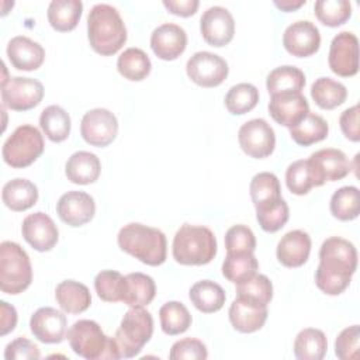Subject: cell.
<instances>
[{
    "label": "cell",
    "mask_w": 360,
    "mask_h": 360,
    "mask_svg": "<svg viewBox=\"0 0 360 360\" xmlns=\"http://www.w3.org/2000/svg\"><path fill=\"white\" fill-rule=\"evenodd\" d=\"M357 267V250L343 238L330 236L319 249V266L315 271L316 287L328 295L343 292Z\"/></svg>",
    "instance_id": "obj_1"
},
{
    "label": "cell",
    "mask_w": 360,
    "mask_h": 360,
    "mask_svg": "<svg viewBox=\"0 0 360 360\" xmlns=\"http://www.w3.org/2000/svg\"><path fill=\"white\" fill-rule=\"evenodd\" d=\"M87 38L97 53H117L127 42V28L120 11L105 3L94 4L87 15Z\"/></svg>",
    "instance_id": "obj_2"
},
{
    "label": "cell",
    "mask_w": 360,
    "mask_h": 360,
    "mask_svg": "<svg viewBox=\"0 0 360 360\" xmlns=\"http://www.w3.org/2000/svg\"><path fill=\"white\" fill-rule=\"evenodd\" d=\"M121 250L148 266H160L166 260L167 242L165 233L139 222L124 225L117 236Z\"/></svg>",
    "instance_id": "obj_3"
},
{
    "label": "cell",
    "mask_w": 360,
    "mask_h": 360,
    "mask_svg": "<svg viewBox=\"0 0 360 360\" xmlns=\"http://www.w3.org/2000/svg\"><path fill=\"white\" fill-rule=\"evenodd\" d=\"M172 253L184 266L207 264L217 255V238L207 226L183 224L173 238Z\"/></svg>",
    "instance_id": "obj_4"
},
{
    "label": "cell",
    "mask_w": 360,
    "mask_h": 360,
    "mask_svg": "<svg viewBox=\"0 0 360 360\" xmlns=\"http://www.w3.org/2000/svg\"><path fill=\"white\" fill-rule=\"evenodd\" d=\"M153 333V318L142 308L128 309L112 336L118 359H129L139 354Z\"/></svg>",
    "instance_id": "obj_5"
},
{
    "label": "cell",
    "mask_w": 360,
    "mask_h": 360,
    "mask_svg": "<svg viewBox=\"0 0 360 360\" xmlns=\"http://www.w3.org/2000/svg\"><path fill=\"white\" fill-rule=\"evenodd\" d=\"M66 338L72 350L87 360L112 359L117 360V352L112 338L107 336L101 326L91 319H79L68 330Z\"/></svg>",
    "instance_id": "obj_6"
},
{
    "label": "cell",
    "mask_w": 360,
    "mask_h": 360,
    "mask_svg": "<svg viewBox=\"0 0 360 360\" xmlns=\"http://www.w3.org/2000/svg\"><path fill=\"white\" fill-rule=\"evenodd\" d=\"M32 281V267L27 252L15 242L4 240L0 245V290L17 295Z\"/></svg>",
    "instance_id": "obj_7"
},
{
    "label": "cell",
    "mask_w": 360,
    "mask_h": 360,
    "mask_svg": "<svg viewBox=\"0 0 360 360\" xmlns=\"http://www.w3.org/2000/svg\"><path fill=\"white\" fill-rule=\"evenodd\" d=\"M42 134L34 125H20L4 141L1 148L3 160L14 167L22 169L32 165L44 152Z\"/></svg>",
    "instance_id": "obj_8"
},
{
    "label": "cell",
    "mask_w": 360,
    "mask_h": 360,
    "mask_svg": "<svg viewBox=\"0 0 360 360\" xmlns=\"http://www.w3.org/2000/svg\"><path fill=\"white\" fill-rule=\"evenodd\" d=\"M187 76L201 87L219 86L229 73L228 63L224 58L208 51H200L190 56L186 63Z\"/></svg>",
    "instance_id": "obj_9"
},
{
    "label": "cell",
    "mask_w": 360,
    "mask_h": 360,
    "mask_svg": "<svg viewBox=\"0 0 360 360\" xmlns=\"http://www.w3.org/2000/svg\"><path fill=\"white\" fill-rule=\"evenodd\" d=\"M44 97V86L32 77L14 76L1 86L3 107L13 111H27L37 107Z\"/></svg>",
    "instance_id": "obj_10"
},
{
    "label": "cell",
    "mask_w": 360,
    "mask_h": 360,
    "mask_svg": "<svg viewBox=\"0 0 360 360\" xmlns=\"http://www.w3.org/2000/svg\"><path fill=\"white\" fill-rule=\"evenodd\" d=\"M238 141L246 155L255 159H263L273 153L276 134L266 120L253 118L239 128Z\"/></svg>",
    "instance_id": "obj_11"
},
{
    "label": "cell",
    "mask_w": 360,
    "mask_h": 360,
    "mask_svg": "<svg viewBox=\"0 0 360 360\" xmlns=\"http://www.w3.org/2000/svg\"><path fill=\"white\" fill-rule=\"evenodd\" d=\"M80 134L89 145L104 148L118 134L117 117L107 108L89 110L82 118Z\"/></svg>",
    "instance_id": "obj_12"
},
{
    "label": "cell",
    "mask_w": 360,
    "mask_h": 360,
    "mask_svg": "<svg viewBox=\"0 0 360 360\" xmlns=\"http://www.w3.org/2000/svg\"><path fill=\"white\" fill-rule=\"evenodd\" d=\"M328 63L330 70L342 77H350L359 72V39L353 32L342 31L333 37Z\"/></svg>",
    "instance_id": "obj_13"
},
{
    "label": "cell",
    "mask_w": 360,
    "mask_h": 360,
    "mask_svg": "<svg viewBox=\"0 0 360 360\" xmlns=\"http://www.w3.org/2000/svg\"><path fill=\"white\" fill-rule=\"evenodd\" d=\"M308 163L316 187L325 184V181L340 180L352 170V165L345 152L335 148H325L314 152L308 158Z\"/></svg>",
    "instance_id": "obj_14"
},
{
    "label": "cell",
    "mask_w": 360,
    "mask_h": 360,
    "mask_svg": "<svg viewBox=\"0 0 360 360\" xmlns=\"http://www.w3.org/2000/svg\"><path fill=\"white\" fill-rule=\"evenodd\" d=\"M200 31L204 41L212 46L229 44L235 34V21L228 8L212 6L207 8L200 18Z\"/></svg>",
    "instance_id": "obj_15"
},
{
    "label": "cell",
    "mask_w": 360,
    "mask_h": 360,
    "mask_svg": "<svg viewBox=\"0 0 360 360\" xmlns=\"http://www.w3.org/2000/svg\"><path fill=\"white\" fill-rule=\"evenodd\" d=\"M283 45L292 56L307 58L319 49L321 32L314 22L298 20L284 30Z\"/></svg>",
    "instance_id": "obj_16"
},
{
    "label": "cell",
    "mask_w": 360,
    "mask_h": 360,
    "mask_svg": "<svg viewBox=\"0 0 360 360\" xmlns=\"http://www.w3.org/2000/svg\"><path fill=\"white\" fill-rule=\"evenodd\" d=\"M21 233L27 243L38 252L51 250L59 238V231L53 219L42 211H37L24 218Z\"/></svg>",
    "instance_id": "obj_17"
},
{
    "label": "cell",
    "mask_w": 360,
    "mask_h": 360,
    "mask_svg": "<svg viewBox=\"0 0 360 360\" xmlns=\"http://www.w3.org/2000/svg\"><path fill=\"white\" fill-rule=\"evenodd\" d=\"M56 212L69 226H82L93 219L96 202L90 194L72 190L60 195L56 202Z\"/></svg>",
    "instance_id": "obj_18"
},
{
    "label": "cell",
    "mask_w": 360,
    "mask_h": 360,
    "mask_svg": "<svg viewBox=\"0 0 360 360\" xmlns=\"http://www.w3.org/2000/svg\"><path fill=\"white\" fill-rule=\"evenodd\" d=\"M66 315L52 307L38 308L30 319L31 333L42 343H60L66 338Z\"/></svg>",
    "instance_id": "obj_19"
},
{
    "label": "cell",
    "mask_w": 360,
    "mask_h": 360,
    "mask_svg": "<svg viewBox=\"0 0 360 360\" xmlns=\"http://www.w3.org/2000/svg\"><path fill=\"white\" fill-rule=\"evenodd\" d=\"M186 46L187 34L177 24L165 22L152 31L150 48L159 59L174 60L186 51Z\"/></svg>",
    "instance_id": "obj_20"
},
{
    "label": "cell",
    "mask_w": 360,
    "mask_h": 360,
    "mask_svg": "<svg viewBox=\"0 0 360 360\" xmlns=\"http://www.w3.org/2000/svg\"><path fill=\"white\" fill-rule=\"evenodd\" d=\"M309 112V104L301 93H280L270 96L269 114L284 127H294Z\"/></svg>",
    "instance_id": "obj_21"
},
{
    "label": "cell",
    "mask_w": 360,
    "mask_h": 360,
    "mask_svg": "<svg viewBox=\"0 0 360 360\" xmlns=\"http://www.w3.org/2000/svg\"><path fill=\"white\" fill-rule=\"evenodd\" d=\"M7 56L18 70H35L45 59V49L25 35H17L7 44Z\"/></svg>",
    "instance_id": "obj_22"
},
{
    "label": "cell",
    "mask_w": 360,
    "mask_h": 360,
    "mask_svg": "<svg viewBox=\"0 0 360 360\" xmlns=\"http://www.w3.org/2000/svg\"><path fill=\"white\" fill-rule=\"evenodd\" d=\"M267 307L257 305L239 297L232 301L228 312L231 325L242 333H252L262 329L267 319Z\"/></svg>",
    "instance_id": "obj_23"
},
{
    "label": "cell",
    "mask_w": 360,
    "mask_h": 360,
    "mask_svg": "<svg viewBox=\"0 0 360 360\" xmlns=\"http://www.w3.org/2000/svg\"><path fill=\"white\" fill-rule=\"evenodd\" d=\"M311 252V238L301 229L287 232L277 243L276 255L278 262L285 267L302 266Z\"/></svg>",
    "instance_id": "obj_24"
},
{
    "label": "cell",
    "mask_w": 360,
    "mask_h": 360,
    "mask_svg": "<svg viewBox=\"0 0 360 360\" xmlns=\"http://www.w3.org/2000/svg\"><path fill=\"white\" fill-rule=\"evenodd\" d=\"M156 295V284L148 274L135 271L124 276L121 301L131 308L149 305Z\"/></svg>",
    "instance_id": "obj_25"
},
{
    "label": "cell",
    "mask_w": 360,
    "mask_h": 360,
    "mask_svg": "<svg viewBox=\"0 0 360 360\" xmlns=\"http://www.w3.org/2000/svg\"><path fill=\"white\" fill-rule=\"evenodd\" d=\"M101 172V163L97 155L79 150L75 152L65 165V174L68 180L75 184H90L94 183Z\"/></svg>",
    "instance_id": "obj_26"
},
{
    "label": "cell",
    "mask_w": 360,
    "mask_h": 360,
    "mask_svg": "<svg viewBox=\"0 0 360 360\" xmlns=\"http://www.w3.org/2000/svg\"><path fill=\"white\" fill-rule=\"evenodd\" d=\"M1 200L11 211H25L37 204L38 188L27 179H13L3 186Z\"/></svg>",
    "instance_id": "obj_27"
},
{
    "label": "cell",
    "mask_w": 360,
    "mask_h": 360,
    "mask_svg": "<svg viewBox=\"0 0 360 360\" xmlns=\"http://www.w3.org/2000/svg\"><path fill=\"white\" fill-rule=\"evenodd\" d=\"M55 298L63 312L82 314L91 304L89 288L79 281L65 280L56 285Z\"/></svg>",
    "instance_id": "obj_28"
},
{
    "label": "cell",
    "mask_w": 360,
    "mask_h": 360,
    "mask_svg": "<svg viewBox=\"0 0 360 360\" xmlns=\"http://www.w3.org/2000/svg\"><path fill=\"white\" fill-rule=\"evenodd\" d=\"M188 297L193 305L204 314L219 311L226 300L224 288L211 280H200L194 283L188 291Z\"/></svg>",
    "instance_id": "obj_29"
},
{
    "label": "cell",
    "mask_w": 360,
    "mask_h": 360,
    "mask_svg": "<svg viewBox=\"0 0 360 360\" xmlns=\"http://www.w3.org/2000/svg\"><path fill=\"white\" fill-rule=\"evenodd\" d=\"M249 191L256 210L267 208L283 198L280 181L277 176L270 172H260L255 174L250 180Z\"/></svg>",
    "instance_id": "obj_30"
},
{
    "label": "cell",
    "mask_w": 360,
    "mask_h": 360,
    "mask_svg": "<svg viewBox=\"0 0 360 360\" xmlns=\"http://www.w3.org/2000/svg\"><path fill=\"white\" fill-rule=\"evenodd\" d=\"M83 11L80 0H52L48 6V21L56 31L66 32L76 28Z\"/></svg>",
    "instance_id": "obj_31"
},
{
    "label": "cell",
    "mask_w": 360,
    "mask_h": 360,
    "mask_svg": "<svg viewBox=\"0 0 360 360\" xmlns=\"http://www.w3.org/2000/svg\"><path fill=\"white\" fill-rule=\"evenodd\" d=\"M304 86V72L291 65H284L273 69L266 79V87L270 96L280 93H301Z\"/></svg>",
    "instance_id": "obj_32"
},
{
    "label": "cell",
    "mask_w": 360,
    "mask_h": 360,
    "mask_svg": "<svg viewBox=\"0 0 360 360\" xmlns=\"http://www.w3.org/2000/svg\"><path fill=\"white\" fill-rule=\"evenodd\" d=\"M328 339L321 329L305 328L295 336L294 356L298 360H321L325 357Z\"/></svg>",
    "instance_id": "obj_33"
},
{
    "label": "cell",
    "mask_w": 360,
    "mask_h": 360,
    "mask_svg": "<svg viewBox=\"0 0 360 360\" xmlns=\"http://www.w3.org/2000/svg\"><path fill=\"white\" fill-rule=\"evenodd\" d=\"M328 132L329 125L325 118L314 112H308L298 124L290 128L291 139L301 146H309L323 141L328 136Z\"/></svg>",
    "instance_id": "obj_34"
},
{
    "label": "cell",
    "mask_w": 360,
    "mask_h": 360,
    "mask_svg": "<svg viewBox=\"0 0 360 360\" xmlns=\"http://www.w3.org/2000/svg\"><path fill=\"white\" fill-rule=\"evenodd\" d=\"M311 97L318 107L323 110H333L345 103L347 89L338 80L330 77H319L311 86Z\"/></svg>",
    "instance_id": "obj_35"
},
{
    "label": "cell",
    "mask_w": 360,
    "mask_h": 360,
    "mask_svg": "<svg viewBox=\"0 0 360 360\" xmlns=\"http://www.w3.org/2000/svg\"><path fill=\"white\" fill-rule=\"evenodd\" d=\"M39 125L46 138L52 142H62L68 139L72 127L70 117L66 110L55 104L42 110L39 115Z\"/></svg>",
    "instance_id": "obj_36"
},
{
    "label": "cell",
    "mask_w": 360,
    "mask_h": 360,
    "mask_svg": "<svg viewBox=\"0 0 360 360\" xmlns=\"http://www.w3.org/2000/svg\"><path fill=\"white\" fill-rule=\"evenodd\" d=\"M117 69L125 79L141 82L150 73L152 63L141 48H127L117 59Z\"/></svg>",
    "instance_id": "obj_37"
},
{
    "label": "cell",
    "mask_w": 360,
    "mask_h": 360,
    "mask_svg": "<svg viewBox=\"0 0 360 360\" xmlns=\"http://www.w3.org/2000/svg\"><path fill=\"white\" fill-rule=\"evenodd\" d=\"M330 212L340 221L356 219L360 214V191L356 186L338 188L330 197Z\"/></svg>",
    "instance_id": "obj_38"
},
{
    "label": "cell",
    "mask_w": 360,
    "mask_h": 360,
    "mask_svg": "<svg viewBox=\"0 0 360 360\" xmlns=\"http://www.w3.org/2000/svg\"><path fill=\"white\" fill-rule=\"evenodd\" d=\"M159 319L162 330L169 336L186 332L193 321L187 307L179 301H169L163 304L159 309Z\"/></svg>",
    "instance_id": "obj_39"
},
{
    "label": "cell",
    "mask_w": 360,
    "mask_h": 360,
    "mask_svg": "<svg viewBox=\"0 0 360 360\" xmlns=\"http://www.w3.org/2000/svg\"><path fill=\"white\" fill-rule=\"evenodd\" d=\"M259 269L257 259L253 253H226L222 263V276L235 284L252 277Z\"/></svg>",
    "instance_id": "obj_40"
},
{
    "label": "cell",
    "mask_w": 360,
    "mask_h": 360,
    "mask_svg": "<svg viewBox=\"0 0 360 360\" xmlns=\"http://www.w3.org/2000/svg\"><path fill=\"white\" fill-rule=\"evenodd\" d=\"M236 297L267 307L273 298V284L267 276L255 273L248 280L236 284Z\"/></svg>",
    "instance_id": "obj_41"
},
{
    "label": "cell",
    "mask_w": 360,
    "mask_h": 360,
    "mask_svg": "<svg viewBox=\"0 0 360 360\" xmlns=\"http://www.w3.org/2000/svg\"><path fill=\"white\" fill-rule=\"evenodd\" d=\"M259 90L252 83H238L225 94V107L233 115L249 112L257 105Z\"/></svg>",
    "instance_id": "obj_42"
},
{
    "label": "cell",
    "mask_w": 360,
    "mask_h": 360,
    "mask_svg": "<svg viewBox=\"0 0 360 360\" xmlns=\"http://www.w3.org/2000/svg\"><path fill=\"white\" fill-rule=\"evenodd\" d=\"M316 18L328 27H339L352 15L349 0H318L314 6Z\"/></svg>",
    "instance_id": "obj_43"
},
{
    "label": "cell",
    "mask_w": 360,
    "mask_h": 360,
    "mask_svg": "<svg viewBox=\"0 0 360 360\" xmlns=\"http://www.w3.org/2000/svg\"><path fill=\"white\" fill-rule=\"evenodd\" d=\"M285 184L292 194H308L312 187H316L315 179L308 163V159L292 162L285 170Z\"/></svg>",
    "instance_id": "obj_44"
},
{
    "label": "cell",
    "mask_w": 360,
    "mask_h": 360,
    "mask_svg": "<svg viewBox=\"0 0 360 360\" xmlns=\"http://www.w3.org/2000/svg\"><path fill=\"white\" fill-rule=\"evenodd\" d=\"M124 276L115 270H103L94 277V288L97 295L107 302L121 301Z\"/></svg>",
    "instance_id": "obj_45"
},
{
    "label": "cell",
    "mask_w": 360,
    "mask_h": 360,
    "mask_svg": "<svg viewBox=\"0 0 360 360\" xmlns=\"http://www.w3.org/2000/svg\"><path fill=\"white\" fill-rule=\"evenodd\" d=\"M288 218H290V210L287 202L283 198L267 208L256 210V219L260 228L270 233L280 231L287 224Z\"/></svg>",
    "instance_id": "obj_46"
},
{
    "label": "cell",
    "mask_w": 360,
    "mask_h": 360,
    "mask_svg": "<svg viewBox=\"0 0 360 360\" xmlns=\"http://www.w3.org/2000/svg\"><path fill=\"white\" fill-rule=\"evenodd\" d=\"M226 253H253L256 249V238L246 225H233L225 233Z\"/></svg>",
    "instance_id": "obj_47"
},
{
    "label": "cell",
    "mask_w": 360,
    "mask_h": 360,
    "mask_svg": "<svg viewBox=\"0 0 360 360\" xmlns=\"http://www.w3.org/2000/svg\"><path fill=\"white\" fill-rule=\"evenodd\" d=\"M359 342H360V326L352 325L349 328H345L335 340V354L340 360L359 359Z\"/></svg>",
    "instance_id": "obj_48"
},
{
    "label": "cell",
    "mask_w": 360,
    "mask_h": 360,
    "mask_svg": "<svg viewBox=\"0 0 360 360\" xmlns=\"http://www.w3.org/2000/svg\"><path fill=\"white\" fill-rule=\"evenodd\" d=\"M208 352L205 345L194 338H184L173 343L169 359L172 360H205Z\"/></svg>",
    "instance_id": "obj_49"
},
{
    "label": "cell",
    "mask_w": 360,
    "mask_h": 360,
    "mask_svg": "<svg viewBox=\"0 0 360 360\" xmlns=\"http://www.w3.org/2000/svg\"><path fill=\"white\" fill-rule=\"evenodd\" d=\"M39 357L41 353L38 346L25 338L11 340L4 349L6 360H37Z\"/></svg>",
    "instance_id": "obj_50"
},
{
    "label": "cell",
    "mask_w": 360,
    "mask_h": 360,
    "mask_svg": "<svg viewBox=\"0 0 360 360\" xmlns=\"http://www.w3.org/2000/svg\"><path fill=\"white\" fill-rule=\"evenodd\" d=\"M339 125L343 135L353 142L360 141V128H359V105L346 108L339 118Z\"/></svg>",
    "instance_id": "obj_51"
},
{
    "label": "cell",
    "mask_w": 360,
    "mask_h": 360,
    "mask_svg": "<svg viewBox=\"0 0 360 360\" xmlns=\"http://www.w3.org/2000/svg\"><path fill=\"white\" fill-rule=\"evenodd\" d=\"M163 6L176 15L190 17L197 13L200 6L198 0H163Z\"/></svg>",
    "instance_id": "obj_52"
},
{
    "label": "cell",
    "mask_w": 360,
    "mask_h": 360,
    "mask_svg": "<svg viewBox=\"0 0 360 360\" xmlns=\"http://www.w3.org/2000/svg\"><path fill=\"white\" fill-rule=\"evenodd\" d=\"M0 333L1 336L14 330L17 325V311L6 301H0Z\"/></svg>",
    "instance_id": "obj_53"
},
{
    "label": "cell",
    "mask_w": 360,
    "mask_h": 360,
    "mask_svg": "<svg viewBox=\"0 0 360 360\" xmlns=\"http://www.w3.org/2000/svg\"><path fill=\"white\" fill-rule=\"evenodd\" d=\"M305 3H307L305 0H274V6L285 13L294 11V10L300 8L301 6H304Z\"/></svg>",
    "instance_id": "obj_54"
}]
</instances>
